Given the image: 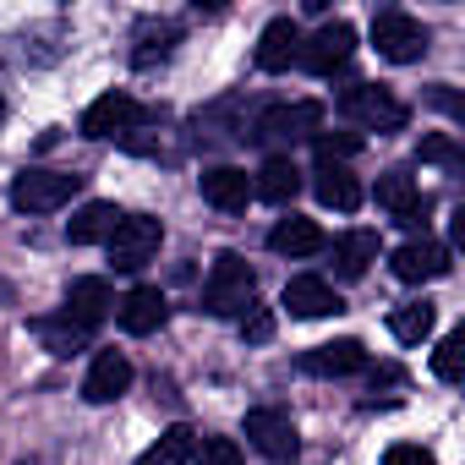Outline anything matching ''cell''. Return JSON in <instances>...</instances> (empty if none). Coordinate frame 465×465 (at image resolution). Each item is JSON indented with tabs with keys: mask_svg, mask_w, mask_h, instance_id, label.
<instances>
[{
	"mask_svg": "<svg viewBox=\"0 0 465 465\" xmlns=\"http://www.w3.org/2000/svg\"><path fill=\"white\" fill-rule=\"evenodd\" d=\"M361 367H367V345L361 340H329V345L302 351V372H312V378H351Z\"/></svg>",
	"mask_w": 465,
	"mask_h": 465,
	"instance_id": "12",
	"label": "cell"
},
{
	"mask_svg": "<svg viewBox=\"0 0 465 465\" xmlns=\"http://www.w3.org/2000/svg\"><path fill=\"white\" fill-rule=\"evenodd\" d=\"M351 50H356V28L351 23H323L312 39H302V66L312 72V77H334L345 61H351Z\"/></svg>",
	"mask_w": 465,
	"mask_h": 465,
	"instance_id": "6",
	"label": "cell"
},
{
	"mask_svg": "<svg viewBox=\"0 0 465 465\" xmlns=\"http://www.w3.org/2000/svg\"><path fill=\"white\" fill-rule=\"evenodd\" d=\"M318 126H323V110H318L312 99H302V104H274V110L258 115V137H263V143H302V137H312Z\"/></svg>",
	"mask_w": 465,
	"mask_h": 465,
	"instance_id": "9",
	"label": "cell"
},
{
	"mask_svg": "<svg viewBox=\"0 0 465 465\" xmlns=\"http://www.w3.org/2000/svg\"><path fill=\"white\" fill-rule=\"evenodd\" d=\"M389 334H394L400 345H421V340L432 334V302H405V307H394V312H389Z\"/></svg>",
	"mask_w": 465,
	"mask_h": 465,
	"instance_id": "25",
	"label": "cell"
},
{
	"mask_svg": "<svg viewBox=\"0 0 465 465\" xmlns=\"http://www.w3.org/2000/svg\"><path fill=\"white\" fill-rule=\"evenodd\" d=\"M274 334V318L269 312H252V323H247V340H269Z\"/></svg>",
	"mask_w": 465,
	"mask_h": 465,
	"instance_id": "32",
	"label": "cell"
},
{
	"mask_svg": "<svg viewBox=\"0 0 465 465\" xmlns=\"http://www.w3.org/2000/svg\"><path fill=\"white\" fill-rule=\"evenodd\" d=\"M252 302H258L252 263L242 252H219L213 269H208V280H203V312H213V318H242V312H252Z\"/></svg>",
	"mask_w": 465,
	"mask_h": 465,
	"instance_id": "1",
	"label": "cell"
},
{
	"mask_svg": "<svg viewBox=\"0 0 465 465\" xmlns=\"http://www.w3.org/2000/svg\"><path fill=\"white\" fill-rule=\"evenodd\" d=\"M121 224V208L115 203H83L77 219L66 224V242L72 247H94V242H110V230Z\"/></svg>",
	"mask_w": 465,
	"mask_h": 465,
	"instance_id": "19",
	"label": "cell"
},
{
	"mask_svg": "<svg viewBox=\"0 0 465 465\" xmlns=\"http://www.w3.org/2000/svg\"><path fill=\"white\" fill-rule=\"evenodd\" d=\"M203 197H208L213 208H224V213H236V208H247V197H252V175L236 170V164H213V170H203Z\"/></svg>",
	"mask_w": 465,
	"mask_h": 465,
	"instance_id": "17",
	"label": "cell"
},
{
	"mask_svg": "<svg viewBox=\"0 0 465 465\" xmlns=\"http://www.w3.org/2000/svg\"><path fill=\"white\" fill-rule=\"evenodd\" d=\"M159 242H164V224L153 219V213H121V224L110 230V263L121 269V274H137L143 263H153V252H159Z\"/></svg>",
	"mask_w": 465,
	"mask_h": 465,
	"instance_id": "2",
	"label": "cell"
},
{
	"mask_svg": "<svg viewBox=\"0 0 465 465\" xmlns=\"http://www.w3.org/2000/svg\"><path fill=\"white\" fill-rule=\"evenodd\" d=\"M312 192H318L323 208H340V213H356V208H361V186H356V175H351L345 164H318Z\"/></svg>",
	"mask_w": 465,
	"mask_h": 465,
	"instance_id": "20",
	"label": "cell"
},
{
	"mask_svg": "<svg viewBox=\"0 0 465 465\" xmlns=\"http://www.w3.org/2000/svg\"><path fill=\"white\" fill-rule=\"evenodd\" d=\"M110 307H115V302H110V285H104V280H94V274H88V280H72V291H66V318H72V323L94 329Z\"/></svg>",
	"mask_w": 465,
	"mask_h": 465,
	"instance_id": "21",
	"label": "cell"
},
{
	"mask_svg": "<svg viewBox=\"0 0 465 465\" xmlns=\"http://www.w3.org/2000/svg\"><path fill=\"white\" fill-rule=\"evenodd\" d=\"M34 334L50 345V356H72V351H83V340H88V329L72 323V318H39Z\"/></svg>",
	"mask_w": 465,
	"mask_h": 465,
	"instance_id": "26",
	"label": "cell"
},
{
	"mask_svg": "<svg viewBox=\"0 0 465 465\" xmlns=\"http://www.w3.org/2000/svg\"><path fill=\"white\" fill-rule=\"evenodd\" d=\"M269 252H280V258H312V252H323L318 219H302V213L280 219V224L269 230Z\"/></svg>",
	"mask_w": 465,
	"mask_h": 465,
	"instance_id": "16",
	"label": "cell"
},
{
	"mask_svg": "<svg viewBox=\"0 0 465 465\" xmlns=\"http://www.w3.org/2000/svg\"><path fill=\"white\" fill-rule=\"evenodd\" d=\"M252 192L263 197V203H296V192H302V170L291 164V159H269L263 170H258V181H252Z\"/></svg>",
	"mask_w": 465,
	"mask_h": 465,
	"instance_id": "23",
	"label": "cell"
},
{
	"mask_svg": "<svg viewBox=\"0 0 465 465\" xmlns=\"http://www.w3.org/2000/svg\"><path fill=\"white\" fill-rule=\"evenodd\" d=\"M432 372H438L443 383H460V378H465V340H460V334H449V340L432 351Z\"/></svg>",
	"mask_w": 465,
	"mask_h": 465,
	"instance_id": "27",
	"label": "cell"
},
{
	"mask_svg": "<svg viewBox=\"0 0 465 465\" xmlns=\"http://www.w3.org/2000/svg\"><path fill=\"white\" fill-rule=\"evenodd\" d=\"M302 55V28L291 17H274L263 34H258V66L263 72H291V61Z\"/></svg>",
	"mask_w": 465,
	"mask_h": 465,
	"instance_id": "14",
	"label": "cell"
},
{
	"mask_svg": "<svg viewBox=\"0 0 465 465\" xmlns=\"http://www.w3.org/2000/svg\"><path fill=\"white\" fill-rule=\"evenodd\" d=\"M372 263H378V236H372V230H351V236L334 242V269H340V280H361Z\"/></svg>",
	"mask_w": 465,
	"mask_h": 465,
	"instance_id": "22",
	"label": "cell"
},
{
	"mask_svg": "<svg viewBox=\"0 0 465 465\" xmlns=\"http://www.w3.org/2000/svg\"><path fill=\"white\" fill-rule=\"evenodd\" d=\"M416 153H421L427 164H449V170L460 164V148H454L449 137H421V148H416Z\"/></svg>",
	"mask_w": 465,
	"mask_h": 465,
	"instance_id": "30",
	"label": "cell"
},
{
	"mask_svg": "<svg viewBox=\"0 0 465 465\" xmlns=\"http://www.w3.org/2000/svg\"><path fill=\"white\" fill-rule=\"evenodd\" d=\"M126 389H132V361H126L121 351H99L94 367H88V378H83V400H88V405H110V400H121Z\"/></svg>",
	"mask_w": 465,
	"mask_h": 465,
	"instance_id": "13",
	"label": "cell"
},
{
	"mask_svg": "<svg viewBox=\"0 0 465 465\" xmlns=\"http://www.w3.org/2000/svg\"><path fill=\"white\" fill-rule=\"evenodd\" d=\"M83 192V175H66V170H23L12 181V203L23 213H55L66 208L72 197Z\"/></svg>",
	"mask_w": 465,
	"mask_h": 465,
	"instance_id": "3",
	"label": "cell"
},
{
	"mask_svg": "<svg viewBox=\"0 0 465 465\" xmlns=\"http://www.w3.org/2000/svg\"><path fill=\"white\" fill-rule=\"evenodd\" d=\"M137 121H143V104H137L132 94H104V99H94V104L83 110L77 126H83V137H99V143H104V137H126Z\"/></svg>",
	"mask_w": 465,
	"mask_h": 465,
	"instance_id": "8",
	"label": "cell"
},
{
	"mask_svg": "<svg viewBox=\"0 0 465 465\" xmlns=\"http://www.w3.org/2000/svg\"><path fill=\"white\" fill-rule=\"evenodd\" d=\"M197 465H242L236 438H208V443L197 449Z\"/></svg>",
	"mask_w": 465,
	"mask_h": 465,
	"instance_id": "29",
	"label": "cell"
},
{
	"mask_svg": "<svg viewBox=\"0 0 465 465\" xmlns=\"http://www.w3.org/2000/svg\"><path fill=\"white\" fill-rule=\"evenodd\" d=\"M340 110H345V121H356V126H367V132H400L405 115H411V110H405L389 88H378V83L345 88V94H340Z\"/></svg>",
	"mask_w": 465,
	"mask_h": 465,
	"instance_id": "4",
	"label": "cell"
},
{
	"mask_svg": "<svg viewBox=\"0 0 465 465\" xmlns=\"http://www.w3.org/2000/svg\"><path fill=\"white\" fill-rule=\"evenodd\" d=\"M389 269H394V280H405V285H421V280H443L454 263H449V247L443 242H405L394 258H389Z\"/></svg>",
	"mask_w": 465,
	"mask_h": 465,
	"instance_id": "11",
	"label": "cell"
},
{
	"mask_svg": "<svg viewBox=\"0 0 465 465\" xmlns=\"http://www.w3.org/2000/svg\"><path fill=\"white\" fill-rule=\"evenodd\" d=\"M383 465H438L421 443H389V454H383Z\"/></svg>",
	"mask_w": 465,
	"mask_h": 465,
	"instance_id": "31",
	"label": "cell"
},
{
	"mask_svg": "<svg viewBox=\"0 0 465 465\" xmlns=\"http://www.w3.org/2000/svg\"><path fill=\"white\" fill-rule=\"evenodd\" d=\"M247 438H252V449H263L269 460H296V449H302V438H296V421L285 416V411H274V405H258V411H247Z\"/></svg>",
	"mask_w": 465,
	"mask_h": 465,
	"instance_id": "7",
	"label": "cell"
},
{
	"mask_svg": "<svg viewBox=\"0 0 465 465\" xmlns=\"http://www.w3.org/2000/svg\"><path fill=\"white\" fill-rule=\"evenodd\" d=\"M378 208H389L405 230H416V224H427V197L416 192V175L411 170H383L378 175Z\"/></svg>",
	"mask_w": 465,
	"mask_h": 465,
	"instance_id": "10",
	"label": "cell"
},
{
	"mask_svg": "<svg viewBox=\"0 0 465 465\" xmlns=\"http://www.w3.org/2000/svg\"><path fill=\"white\" fill-rule=\"evenodd\" d=\"M356 148H361L356 132H340V137H334V132H318V164H340V159H351Z\"/></svg>",
	"mask_w": 465,
	"mask_h": 465,
	"instance_id": "28",
	"label": "cell"
},
{
	"mask_svg": "<svg viewBox=\"0 0 465 465\" xmlns=\"http://www.w3.org/2000/svg\"><path fill=\"white\" fill-rule=\"evenodd\" d=\"M372 45H378L383 61L411 66V61L427 55V28H421L411 12H378V17H372Z\"/></svg>",
	"mask_w": 465,
	"mask_h": 465,
	"instance_id": "5",
	"label": "cell"
},
{
	"mask_svg": "<svg viewBox=\"0 0 465 465\" xmlns=\"http://www.w3.org/2000/svg\"><path fill=\"white\" fill-rule=\"evenodd\" d=\"M197 454V432L186 427V421H175V427H164L159 432V443L153 449H143L137 454V465H186Z\"/></svg>",
	"mask_w": 465,
	"mask_h": 465,
	"instance_id": "24",
	"label": "cell"
},
{
	"mask_svg": "<svg viewBox=\"0 0 465 465\" xmlns=\"http://www.w3.org/2000/svg\"><path fill=\"white\" fill-rule=\"evenodd\" d=\"M285 307H291V318H329V312H345V302L334 296V285H323V280H312V274H296V280L285 285Z\"/></svg>",
	"mask_w": 465,
	"mask_h": 465,
	"instance_id": "15",
	"label": "cell"
},
{
	"mask_svg": "<svg viewBox=\"0 0 465 465\" xmlns=\"http://www.w3.org/2000/svg\"><path fill=\"white\" fill-rule=\"evenodd\" d=\"M164 291L159 285H137V291H126L121 296V329L126 334H153L159 323H164Z\"/></svg>",
	"mask_w": 465,
	"mask_h": 465,
	"instance_id": "18",
	"label": "cell"
}]
</instances>
